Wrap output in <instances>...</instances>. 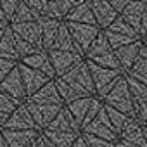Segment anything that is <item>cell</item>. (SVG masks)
<instances>
[{
    "label": "cell",
    "mask_w": 147,
    "mask_h": 147,
    "mask_svg": "<svg viewBox=\"0 0 147 147\" xmlns=\"http://www.w3.org/2000/svg\"><path fill=\"white\" fill-rule=\"evenodd\" d=\"M33 21H38L36 16L31 12V9L26 5V0H19V5H18V11L11 21V24H23V23H33Z\"/></svg>",
    "instance_id": "obj_30"
},
{
    "label": "cell",
    "mask_w": 147,
    "mask_h": 147,
    "mask_svg": "<svg viewBox=\"0 0 147 147\" xmlns=\"http://www.w3.org/2000/svg\"><path fill=\"white\" fill-rule=\"evenodd\" d=\"M28 147H38V142H36V140H35V142H33V144H30V145H28Z\"/></svg>",
    "instance_id": "obj_50"
},
{
    "label": "cell",
    "mask_w": 147,
    "mask_h": 147,
    "mask_svg": "<svg viewBox=\"0 0 147 147\" xmlns=\"http://www.w3.org/2000/svg\"><path fill=\"white\" fill-rule=\"evenodd\" d=\"M100 100H102L104 106L113 107V109H116L118 113H123L128 118H133V114H135V104H133V99L130 95L125 75L118 80V83L114 85V88L104 99H100Z\"/></svg>",
    "instance_id": "obj_1"
},
{
    "label": "cell",
    "mask_w": 147,
    "mask_h": 147,
    "mask_svg": "<svg viewBox=\"0 0 147 147\" xmlns=\"http://www.w3.org/2000/svg\"><path fill=\"white\" fill-rule=\"evenodd\" d=\"M0 23H5V24H7V21H5V18H4V12H2V9H0Z\"/></svg>",
    "instance_id": "obj_48"
},
{
    "label": "cell",
    "mask_w": 147,
    "mask_h": 147,
    "mask_svg": "<svg viewBox=\"0 0 147 147\" xmlns=\"http://www.w3.org/2000/svg\"><path fill=\"white\" fill-rule=\"evenodd\" d=\"M82 133H87V135H94L97 138H102V140H107V142H113V144H118L119 142V135L114 131V128L111 126V121L106 114V109L102 106V109L99 111V114L95 116L94 121H90L83 130Z\"/></svg>",
    "instance_id": "obj_4"
},
{
    "label": "cell",
    "mask_w": 147,
    "mask_h": 147,
    "mask_svg": "<svg viewBox=\"0 0 147 147\" xmlns=\"http://www.w3.org/2000/svg\"><path fill=\"white\" fill-rule=\"evenodd\" d=\"M133 119H135L140 126H147V100L142 102V104H137V106H135Z\"/></svg>",
    "instance_id": "obj_40"
},
{
    "label": "cell",
    "mask_w": 147,
    "mask_h": 147,
    "mask_svg": "<svg viewBox=\"0 0 147 147\" xmlns=\"http://www.w3.org/2000/svg\"><path fill=\"white\" fill-rule=\"evenodd\" d=\"M87 66H88V71H90L92 82H94L95 97H99V99H104L114 88V85L118 83V80L125 75L123 71L106 69V67H100V66H97V64H94L90 61H87Z\"/></svg>",
    "instance_id": "obj_2"
},
{
    "label": "cell",
    "mask_w": 147,
    "mask_h": 147,
    "mask_svg": "<svg viewBox=\"0 0 147 147\" xmlns=\"http://www.w3.org/2000/svg\"><path fill=\"white\" fill-rule=\"evenodd\" d=\"M71 147H87V144H85V140H83V137L80 135L76 140H75V144H73Z\"/></svg>",
    "instance_id": "obj_45"
},
{
    "label": "cell",
    "mask_w": 147,
    "mask_h": 147,
    "mask_svg": "<svg viewBox=\"0 0 147 147\" xmlns=\"http://www.w3.org/2000/svg\"><path fill=\"white\" fill-rule=\"evenodd\" d=\"M40 133L54 147H71L75 144V140L82 135V133H75V131H52V130H43Z\"/></svg>",
    "instance_id": "obj_22"
},
{
    "label": "cell",
    "mask_w": 147,
    "mask_h": 147,
    "mask_svg": "<svg viewBox=\"0 0 147 147\" xmlns=\"http://www.w3.org/2000/svg\"><path fill=\"white\" fill-rule=\"evenodd\" d=\"M2 130H18V131H23V130H38V128H36L33 118L30 116V113H28V109H26V106L23 102V104H19L12 111V114L9 116V119L5 121V125H4Z\"/></svg>",
    "instance_id": "obj_10"
},
{
    "label": "cell",
    "mask_w": 147,
    "mask_h": 147,
    "mask_svg": "<svg viewBox=\"0 0 147 147\" xmlns=\"http://www.w3.org/2000/svg\"><path fill=\"white\" fill-rule=\"evenodd\" d=\"M90 62H94V64H97V66H100V67H106V69L123 71V69H121V66H119V62H118V59H116V55H114V52L102 54V55H99V57L92 59ZM123 73H125V71H123Z\"/></svg>",
    "instance_id": "obj_34"
},
{
    "label": "cell",
    "mask_w": 147,
    "mask_h": 147,
    "mask_svg": "<svg viewBox=\"0 0 147 147\" xmlns=\"http://www.w3.org/2000/svg\"><path fill=\"white\" fill-rule=\"evenodd\" d=\"M18 5H19V0H0V9L4 12V18L7 21V24H11L16 11H18Z\"/></svg>",
    "instance_id": "obj_38"
},
{
    "label": "cell",
    "mask_w": 147,
    "mask_h": 147,
    "mask_svg": "<svg viewBox=\"0 0 147 147\" xmlns=\"http://www.w3.org/2000/svg\"><path fill=\"white\" fill-rule=\"evenodd\" d=\"M49 59L54 69L55 78L64 76L66 73H69L76 64L83 61V55L75 54V52H59V50H49Z\"/></svg>",
    "instance_id": "obj_6"
},
{
    "label": "cell",
    "mask_w": 147,
    "mask_h": 147,
    "mask_svg": "<svg viewBox=\"0 0 147 147\" xmlns=\"http://www.w3.org/2000/svg\"><path fill=\"white\" fill-rule=\"evenodd\" d=\"M0 92L5 94L7 97H11L12 100H16L18 104H23L26 100V94H24V88H23V82H21V76H19L18 66L0 82Z\"/></svg>",
    "instance_id": "obj_9"
},
{
    "label": "cell",
    "mask_w": 147,
    "mask_h": 147,
    "mask_svg": "<svg viewBox=\"0 0 147 147\" xmlns=\"http://www.w3.org/2000/svg\"><path fill=\"white\" fill-rule=\"evenodd\" d=\"M140 42H142V45H144V47H145V50H147V36H144Z\"/></svg>",
    "instance_id": "obj_49"
},
{
    "label": "cell",
    "mask_w": 147,
    "mask_h": 147,
    "mask_svg": "<svg viewBox=\"0 0 147 147\" xmlns=\"http://www.w3.org/2000/svg\"><path fill=\"white\" fill-rule=\"evenodd\" d=\"M2 133H4L5 142H7L9 147H28L40 135L38 130H23V131H18V130H2Z\"/></svg>",
    "instance_id": "obj_17"
},
{
    "label": "cell",
    "mask_w": 147,
    "mask_h": 147,
    "mask_svg": "<svg viewBox=\"0 0 147 147\" xmlns=\"http://www.w3.org/2000/svg\"><path fill=\"white\" fill-rule=\"evenodd\" d=\"M18 106H19V104H18L16 100H12L11 97H7L5 94L0 92V130L4 128L5 121L9 119V116L12 114V111H14Z\"/></svg>",
    "instance_id": "obj_31"
},
{
    "label": "cell",
    "mask_w": 147,
    "mask_h": 147,
    "mask_svg": "<svg viewBox=\"0 0 147 147\" xmlns=\"http://www.w3.org/2000/svg\"><path fill=\"white\" fill-rule=\"evenodd\" d=\"M106 31V30H104ZM107 31H113V33H118V35H123V36H128V38H133V40H140L138 38V35L133 31V28L121 18V16H118L116 18V21L107 28Z\"/></svg>",
    "instance_id": "obj_32"
},
{
    "label": "cell",
    "mask_w": 147,
    "mask_h": 147,
    "mask_svg": "<svg viewBox=\"0 0 147 147\" xmlns=\"http://www.w3.org/2000/svg\"><path fill=\"white\" fill-rule=\"evenodd\" d=\"M90 102H92V97H83V99H78V100H75V102L64 106V107L67 109V113L73 116V119L78 123L80 130H82V123H83V119H85V116H87V113H88Z\"/></svg>",
    "instance_id": "obj_25"
},
{
    "label": "cell",
    "mask_w": 147,
    "mask_h": 147,
    "mask_svg": "<svg viewBox=\"0 0 147 147\" xmlns=\"http://www.w3.org/2000/svg\"><path fill=\"white\" fill-rule=\"evenodd\" d=\"M45 130H52V131H75V133H82L78 123L73 119V116L67 113L66 107H62L57 116L52 119V123L45 128Z\"/></svg>",
    "instance_id": "obj_19"
},
{
    "label": "cell",
    "mask_w": 147,
    "mask_h": 147,
    "mask_svg": "<svg viewBox=\"0 0 147 147\" xmlns=\"http://www.w3.org/2000/svg\"><path fill=\"white\" fill-rule=\"evenodd\" d=\"M140 47H142V42H140V40H135V42H131V43H128V45H125V47L114 50V55H116V59H118V62H119V66H121V69H123L125 73H126V71L133 66V62L138 59Z\"/></svg>",
    "instance_id": "obj_18"
},
{
    "label": "cell",
    "mask_w": 147,
    "mask_h": 147,
    "mask_svg": "<svg viewBox=\"0 0 147 147\" xmlns=\"http://www.w3.org/2000/svg\"><path fill=\"white\" fill-rule=\"evenodd\" d=\"M18 66V62L14 61H5V59H0V82H2L9 73Z\"/></svg>",
    "instance_id": "obj_41"
},
{
    "label": "cell",
    "mask_w": 147,
    "mask_h": 147,
    "mask_svg": "<svg viewBox=\"0 0 147 147\" xmlns=\"http://www.w3.org/2000/svg\"><path fill=\"white\" fill-rule=\"evenodd\" d=\"M114 147H121V145H119V144H116V145H114Z\"/></svg>",
    "instance_id": "obj_52"
},
{
    "label": "cell",
    "mask_w": 147,
    "mask_h": 147,
    "mask_svg": "<svg viewBox=\"0 0 147 147\" xmlns=\"http://www.w3.org/2000/svg\"><path fill=\"white\" fill-rule=\"evenodd\" d=\"M82 137H83V140H85L87 147H114V145H116V144H113V142H107V140L97 138V137H94V135L82 133Z\"/></svg>",
    "instance_id": "obj_39"
},
{
    "label": "cell",
    "mask_w": 147,
    "mask_h": 147,
    "mask_svg": "<svg viewBox=\"0 0 147 147\" xmlns=\"http://www.w3.org/2000/svg\"><path fill=\"white\" fill-rule=\"evenodd\" d=\"M107 52H113V50H111V47H109V43H107L104 33L100 31V33L97 35V38L94 40V43L90 45V49L87 50V54L83 55V59H85V61H92V59H95V57H99V55H102V54H107Z\"/></svg>",
    "instance_id": "obj_27"
},
{
    "label": "cell",
    "mask_w": 147,
    "mask_h": 147,
    "mask_svg": "<svg viewBox=\"0 0 147 147\" xmlns=\"http://www.w3.org/2000/svg\"><path fill=\"white\" fill-rule=\"evenodd\" d=\"M128 78H133L144 85H147V57H140L133 62V66L125 73Z\"/></svg>",
    "instance_id": "obj_28"
},
{
    "label": "cell",
    "mask_w": 147,
    "mask_h": 147,
    "mask_svg": "<svg viewBox=\"0 0 147 147\" xmlns=\"http://www.w3.org/2000/svg\"><path fill=\"white\" fill-rule=\"evenodd\" d=\"M36 142H38V147H54V145H50L43 137H42V133L38 135V138H36Z\"/></svg>",
    "instance_id": "obj_44"
},
{
    "label": "cell",
    "mask_w": 147,
    "mask_h": 147,
    "mask_svg": "<svg viewBox=\"0 0 147 147\" xmlns=\"http://www.w3.org/2000/svg\"><path fill=\"white\" fill-rule=\"evenodd\" d=\"M50 50L75 52V54H80L78 49H76V45H75V42H73V38H71V35H69V31H67L66 23H62V24L59 26V31H57V35H55V40H54ZM47 52H49V50H47ZM80 55H82V54H80Z\"/></svg>",
    "instance_id": "obj_23"
},
{
    "label": "cell",
    "mask_w": 147,
    "mask_h": 147,
    "mask_svg": "<svg viewBox=\"0 0 147 147\" xmlns=\"http://www.w3.org/2000/svg\"><path fill=\"white\" fill-rule=\"evenodd\" d=\"M147 11V2H128V5L125 7V11L121 12V18L133 28V31L138 35L140 30V19L142 14Z\"/></svg>",
    "instance_id": "obj_20"
},
{
    "label": "cell",
    "mask_w": 147,
    "mask_h": 147,
    "mask_svg": "<svg viewBox=\"0 0 147 147\" xmlns=\"http://www.w3.org/2000/svg\"><path fill=\"white\" fill-rule=\"evenodd\" d=\"M0 147H9V145H7V142H5V137H4L2 130H0Z\"/></svg>",
    "instance_id": "obj_46"
},
{
    "label": "cell",
    "mask_w": 147,
    "mask_h": 147,
    "mask_svg": "<svg viewBox=\"0 0 147 147\" xmlns=\"http://www.w3.org/2000/svg\"><path fill=\"white\" fill-rule=\"evenodd\" d=\"M11 31H12V30H11ZM12 42H14V50H16L19 61L24 59V57H28V55H31V54H35L36 50H40V49H35L33 45H30L28 42H24L23 38H19V36L14 35V33H12Z\"/></svg>",
    "instance_id": "obj_35"
},
{
    "label": "cell",
    "mask_w": 147,
    "mask_h": 147,
    "mask_svg": "<svg viewBox=\"0 0 147 147\" xmlns=\"http://www.w3.org/2000/svg\"><path fill=\"white\" fill-rule=\"evenodd\" d=\"M144 133H145V138H147V126H144Z\"/></svg>",
    "instance_id": "obj_51"
},
{
    "label": "cell",
    "mask_w": 147,
    "mask_h": 147,
    "mask_svg": "<svg viewBox=\"0 0 147 147\" xmlns=\"http://www.w3.org/2000/svg\"><path fill=\"white\" fill-rule=\"evenodd\" d=\"M90 7H92L95 24H97V28L100 31L107 30L118 18V14L109 5V2H104V0H90Z\"/></svg>",
    "instance_id": "obj_11"
},
{
    "label": "cell",
    "mask_w": 147,
    "mask_h": 147,
    "mask_svg": "<svg viewBox=\"0 0 147 147\" xmlns=\"http://www.w3.org/2000/svg\"><path fill=\"white\" fill-rule=\"evenodd\" d=\"M64 23H78V24H88V26H97L94 14H92V7H90V0H78L76 5L69 11V14L66 16Z\"/></svg>",
    "instance_id": "obj_14"
},
{
    "label": "cell",
    "mask_w": 147,
    "mask_h": 147,
    "mask_svg": "<svg viewBox=\"0 0 147 147\" xmlns=\"http://www.w3.org/2000/svg\"><path fill=\"white\" fill-rule=\"evenodd\" d=\"M125 78H126V85H128L130 95L133 99V104L137 106V104L145 102L147 100V85H144V83H140V82H137L133 78H128L126 75H125Z\"/></svg>",
    "instance_id": "obj_29"
},
{
    "label": "cell",
    "mask_w": 147,
    "mask_h": 147,
    "mask_svg": "<svg viewBox=\"0 0 147 147\" xmlns=\"http://www.w3.org/2000/svg\"><path fill=\"white\" fill-rule=\"evenodd\" d=\"M67 31L75 42L78 52L82 55L87 54V50L90 49V45L94 43V40L97 38V35L100 33V30L97 26H88V24H78V23H66Z\"/></svg>",
    "instance_id": "obj_5"
},
{
    "label": "cell",
    "mask_w": 147,
    "mask_h": 147,
    "mask_svg": "<svg viewBox=\"0 0 147 147\" xmlns=\"http://www.w3.org/2000/svg\"><path fill=\"white\" fill-rule=\"evenodd\" d=\"M24 106H26L30 116L33 118L36 128L40 131H43L52 123V119L57 116V113L64 107V106L62 107H59V106H42V104H33L30 100H24Z\"/></svg>",
    "instance_id": "obj_7"
},
{
    "label": "cell",
    "mask_w": 147,
    "mask_h": 147,
    "mask_svg": "<svg viewBox=\"0 0 147 147\" xmlns=\"http://www.w3.org/2000/svg\"><path fill=\"white\" fill-rule=\"evenodd\" d=\"M61 80H64L66 83H69L71 87H75L76 90H80L82 94L94 97L95 95V88H94V82L90 76V71L87 66V61L83 59L80 64H76L69 73H66L64 76H61Z\"/></svg>",
    "instance_id": "obj_3"
},
{
    "label": "cell",
    "mask_w": 147,
    "mask_h": 147,
    "mask_svg": "<svg viewBox=\"0 0 147 147\" xmlns=\"http://www.w3.org/2000/svg\"><path fill=\"white\" fill-rule=\"evenodd\" d=\"M102 33H104V36H106V40H107L113 52L125 47V45H128V43H131V42H135L133 38H128V36H123V35H118V33H113V31H107V30L102 31Z\"/></svg>",
    "instance_id": "obj_36"
},
{
    "label": "cell",
    "mask_w": 147,
    "mask_h": 147,
    "mask_svg": "<svg viewBox=\"0 0 147 147\" xmlns=\"http://www.w3.org/2000/svg\"><path fill=\"white\" fill-rule=\"evenodd\" d=\"M0 59H5V61H14L19 62V57L14 50V42H12V31L7 26L2 38H0Z\"/></svg>",
    "instance_id": "obj_26"
},
{
    "label": "cell",
    "mask_w": 147,
    "mask_h": 147,
    "mask_svg": "<svg viewBox=\"0 0 147 147\" xmlns=\"http://www.w3.org/2000/svg\"><path fill=\"white\" fill-rule=\"evenodd\" d=\"M144 36H147V11L142 14V19H140V30H138V38L142 40Z\"/></svg>",
    "instance_id": "obj_43"
},
{
    "label": "cell",
    "mask_w": 147,
    "mask_h": 147,
    "mask_svg": "<svg viewBox=\"0 0 147 147\" xmlns=\"http://www.w3.org/2000/svg\"><path fill=\"white\" fill-rule=\"evenodd\" d=\"M9 28L12 30L14 35H18L19 38H23L24 42H28L35 49L43 50L42 49V30H40V23L38 21L23 23V24H9Z\"/></svg>",
    "instance_id": "obj_12"
},
{
    "label": "cell",
    "mask_w": 147,
    "mask_h": 147,
    "mask_svg": "<svg viewBox=\"0 0 147 147\" xmlns=\"http://www.w3.org/2000/svg\"><path fill=\"white\" fill-rule=\"evenodd\" d=\"M78 0H55V2H47V16L43 19H55L64 23L69 11L76 5Z\"/></svg>",
    "instance_id": "obj_21"
},
{
    "label": "cell",
    "mask_w": 147,
    "mask_h": 147,
    "mask_svg": "<svg viewBox=\"0 0 147 147\" xmlns=\"http://www.w3.org/2000/svg\"><path fill=\"white\" fill-rule=\"evenodd\" d=\"M38 23H40V30H42V49L50 50V47L55 40V35L59 31V26L62 23L55 21V19H38Z\"/></svg>",
    "instance_id": "obj_24"
},
{
    "label": "cell",
    "mask_w": 147,
    "mask_h": 147,
    "mask_svg": "<svg viewBox=\"0 0 147 147\" xmlns=\"http://www.w3.org/2000/svg\"><path fill=\"white\" fill-rule=\"evenodd\" d=\"M19 62L24 64V66H28V67H31V69H35V71H40L42 75H45L49 80H54V78H55L47 50H36L35 54H31V55L21 59Z\"/></svg>",
    "instance_id": "obj_13"
},
{
    "label": "cell",
    "mask_w": 147,
    "mask_h": 147,
    "mask_svg": "<svg viewBox=\"0 0 147 147\" xmlns=\"http://www.w3.org/2000/svg\"><path fill=\"white\" fill-rule=\"evenodd\" d=\"M9 24H5V23H0V38H2V35H4V31H5V28H7Z\"/></svg>",
    "instance_id": "obj_47"
},
{
    "label": "cell",
    "mask_w": 147,
    "mask_h": 147,
    "mask_svg": "<svg viewBox=\"0 0 147 147\" xmlns=\"http://www.w3.org/2000/svg\"><path fill=\"white\" fill-rule=\"evenodd\" d=\"M26 100H30L33 104H42V106H59V107L64 106L62 100H61V97H59V94H57V88H55L54 80L47 82L36 94H33Z\"/></svg>",
    "instance_id": "obj_15"
},
{
    "label": "cell",
    "mask_w": 147,
    "mask_h": 147,
    "mask_svg": "<svg viewBox=\"0 0 147 147\" xmlns=\"http://www.w3.org/2000/svg\"><path fill=\"white\" fill-rule=\"evenodd\" d=\"M109 5L114 9V12H116L118 16H121V12H123V11H125V7L128 5V0H111Z\"/></svg>",
    "instance_id": "obj_42"
},
{
    "label": "cell",
    "mask_w": 147,
    "mask_h": 147,
    "mask_svg": "<svg viewBox=\"0 0 147 147\" xmlns=\"http://www.w3.org/2000/svg\"><path fill=\"white\" fill-rule=\"evenodd\" d=\"M119 142L131 144V145H137V147H147V138H145V133H144V126H140L135 119H130L119 133Z\"/></svg>",
    "instance_id": "obj_16"
},
{
    "label": "cell",
    "mask_w": 147,
    "mask_h": 147,
    "mask_svg": "<svg viewBox=\"0 0 147 147\" xmlns=\"http://www.w3.org/2000/svg\"><path fill=\"white\" fill-rule=\"evenodd\" d=\"M18 71H19V76H21V82H23V88H24V94H26V99L31 97L33 94H36L47 82H50L45 75H42L40 71H35L21 62H18Z\"/></svg>",
    "instance_id": "obj_8"
},
{
    "label": "cell",
    "mask_w": 147,
    "mask_h": 147,
    "mask_svg": "<svg viewBox=\"0 0 147 147\" xmlns=\"http://www.w3.org/2000/svg\"><path fill=\"white\" fill-rule=\"evenodd\" d=\"M104 109H106V114H107V118H109V121H111V126L114 128V131H116L118 135L121 133V130L125 128V125H126L130 119H133V118L125 116L123 113H118V111H116V109H113V107L104 106Z\"/></svg>",
    "instance_id": "obj_33"
},
{
    "label": "cell",
    "mask_w": 147,
    "mask_h": 147,
    "mask_svg": "<svg viewBox=\"0 0 147 147\" xmlns=\"http://www.w3.org/2000/svg\"><path fill=\"white\" fill-rule=\"evenodd\" d=\"M102 106H104V104H102V100H100L99 97H95V95H94V97H92V102H90V107H88V113H87V116H85V119H83V123H82V130H83L90 121H94V119H95V116L99 114V111L102 109Z\"/></svg>",
    "instance_id": "obj_37"
}]
</instances>
